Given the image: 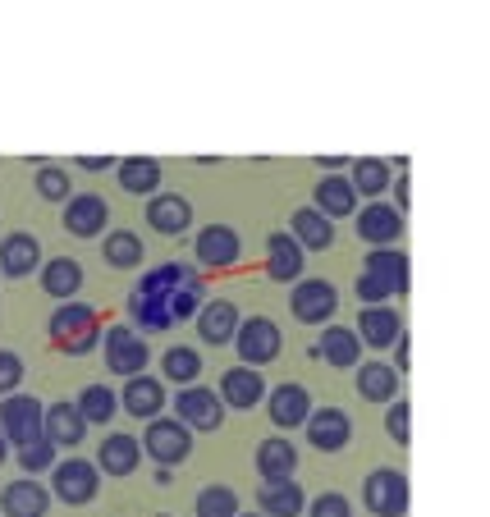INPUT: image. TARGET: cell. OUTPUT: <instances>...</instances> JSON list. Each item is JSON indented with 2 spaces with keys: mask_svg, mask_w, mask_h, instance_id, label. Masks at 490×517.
<instances>
[{
  "mask_svg": "<svg viewBox=\"0 0 490 517\" xmlns=\"http://www.w3.org/2000/svg\"><path fill=\"white\" fill-rule=\"evenodd\" d=\"M101 348H106V371H115V376H124V380L142 376L147 362H152V348L142 344V334L124 321L101 330Z\"/></svg>",
  "mask_w": 490,
  "mask_h": 517,
  "instance_id": "cell-1",
  "label": "cell"
},
{
  "mask_svg": "<svg viewBox=\"0 0 490 517\" xmlns=\"http://www.w3.org/2000/svg\"><path fill=\"white\" fill-rule=\"evenodd\" d=\"M51 495L69 508H83L101 495V472L88 458H65V463L51 467Z\"/></svg>",
  "mask_w": 490,
  "mask_h": 517,
  "instance_id": "cell-2",
  "label": "cell"
},
{
  "mask_svg": "<svg viewBox=\"0 0 490 517\" xmlns=\"http://www.w3.org/2000/svg\"><path fill=\"white\" fill-rule=\"evenodd\" d=\"M362 504L371 517H403L408 513V476L399 467H376L362 481Z\"/></svg>",
  "mask_w": 490,
  "mask_h": 517,
  "instance_id": "cell-3",
  "label": "cell"
},
{
  "mask_svg": "<svg viewBox=\"0 0 490 517\" xmlns=\"http://www.w3.org/2000/svg\"><path fill=\"white\" fill-rule=\"evenodd\" d=\"M142 453H152L156 467H175L193 453V431L179 426L175 417H152L147 421V435H142Z\"/></svg>",
  "mask_w": 490,
  "mask_h": 517,
  "instance_id": "cell-4",
  "label": "cell"
},
{
  "mask_svg": "<svg viewBox=\"0 0 490 517\" xmlns=\"http://www.w3.org/2000/svg\"><path fill=\"white\" fill-rule=\"evenodd\" d=\"M175 421L197 435H207L225 421V403H220V394L207 385H184L175 394Z\"/></svg>",
  "mask_w": 490,
  "mask_h": 517,
  "instance_id": "cell-5",
  "label": "cell"
},
{
  "mask_svg": "<svg viewBox=\"0 0 490 517\" xmlns=\"http://www.w3.org/2000/svg\"><path fill=\"white\" fill-rule=\"evenodd\" d=\"M42 417H46V403H37L33 394H5L0 399V431L14 449L33 444L42 435Z\"/></svg>",
  "mask_w": 490,
  "mask_h": 517,
  "instance_id": "cell-6",
  "label": "cell"
},
{
  "mask_svg": "<svg viewBox=\"0 0 490 517\" xmlns=\"http://www.w3.org/2000/svg\"><path fill=\"white\" fill-rule=\"evenodd\" d=\"M234 348H239L243 367H266V362L280 357L284 334L271 316H248V321L239 325V334H234Z\"/></svg>",
  "mask_w": 490,
  "mask_h": 517,
  "instance_id": "cell-7",
  "label": "cell"
},
{
  "mask_svg": "<svg viewBox=\"0 0 490 517\" xmlns=\"http://www.w3.org/2000/svg\"><path fill=\"white\" fill-rule=\"evenodd\" d=\"M289 312L303 325H326L339 312V289L330 280H298L289 293Z\"/></svg>",
  "mask_w": 490,
  "mask_h": 517,
  "instance_id": "cell-8",
  "label": "cell"
},
{
  "mask_svg": "<svg viewBox=\"0 0 490 517\" xmlns=\"http://www.w3.org/2000/svg\"><path fill=\"white\" fill-rule=\"evenodd\" d=\"M303 426H307V444L316 453H344L353 444V421L344 408H312V417Z\"/></svg>",
  "mask_w": 490,
  "mask_h": 517,
  "instance_id": "cell-9",
  "label": "cell"
},
{
  "mask_svg": "<svg viewBox=\"0 0 490 517\" xmlns=\"http://www.w3.org/2000/svg\"><path fill=\"white\" fill-rule=\"evenodd\" d=\"M60 225H65L74 238H97V234H106V225H110V206H106V197H97V193H78V197H69V202H65V216H60Z\"/></svg>",
  "mask_w": 490,
  "mask_h": 517,
  "instance_id": "cell-10",
  "label": "cell"
},
{
  "mask_svg": "<svg viewBox=\"0 0 490 517\" xmlns=\"http://www.w3.org/2000/svg\"><path fill=\"white\" fill-rule=\"evenodd\" d=\"M193 321H197L202 344L220 348V344H234V334H239L243 316H239V307H234L229 298H211V302H202V312H197Z\"/></svg>",
  "mask_w": 490,
  "mask_h": 517,
  "instance_id": "cell-11",
  "label": "cell"
},
{
  "mask_svg": "<svg viewBox=\"0 0 490 517\" xmlns=\"http://www.w3.org/2000/svg\"><path fill=\"white\" fill-rule=\"evenodd\" d=\"M220 403L225 408H234V412H252L257 403L266 399V380L257 376L252 367H229L225 376H220Z\"/></svg>",
  "mask_w": 490,
  "mask_h": 517,
  "instance_id": "cell-12",
  "label": "cell"
},
{
  "mask_svg": "<svg viewBox=\"0 0 490 517\" xmlns=\"http://www.w3.org/2000/svg\"><path fill=\"white\" fill-rule=\"evenodd\" d=\"M193 257L202 261V266H211V270H225V266H234V261L243 257V243H239V234L229 225H207L202 234H197V243H193Z\"/></svg>",
  "mask_w": 490,
  "mask_h": 517,
  "instance_id": "cell-13",
  "label": "cell"
},
{
  "mask_svg": "<svg viewBox=\"0 0 490 517\" xmlns=\"http://www.w3.org/2000/svg\"><path fill=\"white\" fill-rule=\"evenodd\" d=\"M42 243L33 234H5L0 238V275L5 280H23V275H33L42 270Z\"/></svg>",
  "mask_w": 490,
  "mask_h": 517,
  "instance_id": "cell-14",
  "label": "cell"
},
{
  "mask_svg": "<svg viewBox=\"0 0 490 517\" xmlns=\"http://www.w3.org/2000/svg\"><path fill=\"white\" fill-rule=\"evenodd\" d=\"M316 357H321V362H330L335 371H353L362 362L358 330H349V325H326V330H321V339H316Z\"/></svg>",
  "mask_w": 490,
  "mask_h": 517,
  "instance_id": "cell-15",
  "label": "cell"
},
{
  "mask_svg": "<svg viewBox=\"0 0 490 517\" xmlns=\"http://www.w3.org/2000/svg\"><path fill=\"white\" fill-rule=\"evenodd\" d=\"M358 234L367 238L371 248H390L394 238L403 234V216L394 211L390 202H371V206H358Z\"/></svg>",
  "mask_w": 490,
  "mask_h": 517,
  "instance_id": "cell-16",
  "label": "cell"
},
{
  "mask_svg": "<svg viewBox=\"0 0 490 517\" xmlns=\"http://www.w3.org/2000/svg\"><path fill=\"white\" fill-rule=\"evenodd\" d=\"M51 490L42 481H10L0 490V517H46Z\"/></svg>",
  "mask_w": 490,
  "mask_h": 517,
  "instance_id": "cell-17",
  "label": "cell"
},
{
  "mask_svg": "<svg viewBox=\"0 0 490 517\" xmlns=\"http://www.w3.org/2000/svg\"><path fill=\"white\" fill-rule=\"evenodd\" d=\"M42 435L55 449H78V444L88 440V421L78 417L74 403H51L42 417Z\"/></svg>",
  "mask_w": 490,
  "mask_h": 517,
  "instance_id": "cell-18",
  "label": "cell"
},
{
  "mask_svg": "<svg viewBox=\"0 0 490 517\" xmlns=\"http://www.w3.org/2000/svg\"><path fill=\"white\" fill-rule=\"evenodd\" d=\"M303 508H307V495H303V485H298L294 476L257 485V513H266V517H298Z\"/></svg>",
  "mask_w": 490,
  "mask_h": 517,
  "instance_id": "cell-19",
  "label": "cell"
},
{
  "mask_svg": "<svg viewBox=\"0 0 490 517\" xmlns=\"http://www.w3.org/2000/svg\"><path fill=\"white\" fill-rule=\"evenodd\" d=\"M142 463V444L133 440V435H106V440L97 444V472L101 476H133Z\"/></svg>",
  "mask_w": 490,
  "mask_h": 517,
  "instance_id": "cell-20",
  "label": "cell"
},
{
  "mask_svg": "<svg viewBox=\"0 0 490 517\" xmlns=\"http://www.w3.org/2000/svg\"><path fill=\"white\" fill-rule=\"evenodd\" d=\"M147 225L165 238H179L188 225H193V206H188L179 193H152V202H147Z\"/></svg>",
  "mask_w": 490,
  "mask_h": 517,
  "instance_id": "cell-21",
  "label": "cell"
},
{
  "mask_svg": "<svg viewBox=\"0 0 490 517\" xmlns=\"http://www.w3.org/2000/svg\"><path fill=\"white\" fill-rule=\"evenodd\" d=\"M266 412H271V421L280 431H294V426H303V421L312 417V394H307L303 385H294V380H289V385H275Z\"/></svg>",
  "mask_w": 490,
  "mask_h": 517,
  "instance_id": "cell-22",
  "label": "cell"
},
{
  "mask_svg": "<svg viewBox=\"0 0 490 517\" xmlns=\"http://www.w3.org/2000/svg\"><path fill=\"white\" fill-rule=\"evenodd\" d=\"M120 408L129 412V417H142V421H152V417H161V408H165V385L156 376H133V380H124V399H120Z\"/></svg>",
  "mask_w": 490,
  "mask_h": 517,
  "instance_id": "cell-23",
  "label": "cell"
},
{
  "mask_svg": "<svg viewBox=\"0 0 490 517\" xmlns=\"http://www.w3.org/2000/svg\"><path fill=\"white\" fill-rule=\"evenodd\" d=\"M307 252L298 248L289 234H271L266 238V275L271 280H284V284H298L303 280V266H307Z\"/></svg>",
  "mask_w": 490,
  "mask_h": 517,
  "instance_id": "cell-24",
  "label": "cell"
},
{
  "mask_svg": "<svg viewBox=\"0 0 490 517\" xmlns=\"http://www.w3.org/2000/svg\"><path fill=\"white\" fill-rule=\"evenodd\" d=\"M403 334V316L394 312V307H362V316H358V339L367 348H394V339Z\"/></svg>",
  "mask_w": 490,
  "mask_h": 517,
  "instance_id": "cell-25",
  "label": "cell"
},
{
  "mask_svg": "<svg viewBox=\"0 0 490 517\" xmlns=\"http://www.w3.org/2000/svg\"><path fill=\"white\" fill-rule=\"evenodd\" d=\"M289 238H294L303 252H321L335 243V225H330L316 206H298L294 216H289Z\"/></svg>",
  "mask_w": 490,
  "mask_h": 517,
  "instance_id": "cell-26",
  "label": "cell"
},
{
  "mask_svg": "<svg viewBox=\"0 0 490 517\" xmlns=\"http://www.w3.org/2000/svg\"><path fill=\"white\" fill-rule=\"evenodd\" d=\"M42 293L46 298H60V302H74V293L83 289V266L74 257H51L42 261Z\"/></svg>",
  "mask_w": 490,
  "mask_h": 517,
  "instance_id": "cell-27",
  "label": "cell"
},
{
  "mask_svg": "<svg viewBox=\"0 0 490 517\" xmlns=\"http://www.w3.org/2000/svg\"><path fill=\"white\" fill-rule=\"evenodd\" d=\"M316 211L326 220H344V216H358V193L344 174H326L321 184H316Z\"/></svg>",
  "mask_w": 490,
  "mask_h": 517,
  "instance_id": "cell-28",
  "label": "cell"
},
{
  "mask_svg": "<svg viewBox=\"0 0 490 517\" xmlns=\"http://www.w3.org/2000/svg\"><path fill=\"white\" fill-rule=\"evenodd\" d=\"M362 261H367V266H362V275L381 280L385 289H390V298L408 289V257H403L399 248H371Z\"/></svg>",
  "mask_w": 490,
  "mask_h": 517,
  "instance_id": "cell-29",
  "label": "cell"
},
{
  "mask_svg": "<svg viewBox=\"0 0 490 517\" xmlns=\"http://www.w3.org/2000/svg\"><path fill=\"white\" fill-rule=\"evenodd\" d=\"M353 371H358V394L367 403L381 408V403L399 399V371H394V367H385V362H358Z\"/></svg>",
  "mask_w": 490,
  "mask_h": 517,
  "instance_id": "cell-30",
  "label": "cell"
},
{
  "mask_svg": "<svg viewBox=\"0 0 490 517\" xmlns=\"http://www.w3.org/2000/svg\"><path fill=\"white\" fill-rule=\"evenodd\" d=\"M349 184L358 197H371V202H381V193L394 184V165L381 161V156H362V161L349 165Z\"/></svg>",
  "mask_w": 490,
  "mask_h": 517,
  "instance_id": "cell-31",
  "label": "cell"
},
{
  "mask_svg": "<svg viewBox=\"0 0 490 517\" xmlns=\"http://www.w3.org/2000/svg\"><path fill=\"white\" fill-rule=\"evenodd\" d=\"M51 339L55 344H69V339H78V334H88V330H97V312H92L88 302H60L51 312Z\"/></svg>",
  "mask_w": 490,
  "mask_h": 517,
  "instance_id": "cell-32",
  "label": "cell"
},
{
  "mask_svg": "<svg viewBox=\"0 0 490 517\" xmlns=\"http://www.w3.org/2000/svg\"><path fill=\"white\" fill-rule=\"evenodd\" d=\"M115 174H120L124 193H138V197L161 193V161H152V156H129V161H115Z\"/></svg>",
  "mask_w": 490,
  "mask_h": 517,
  "instance_id": "cell-33",
  "label": "cell"
},
{
  "mask_svg": "<svg viewBox=\"0 0 490 517\" xmlns=\"http://www.w3.org/2000/svg\"><path fill=\"white\" fill-rule=\"evenodd\" d=\"M252 463H257L262 481H284V476H294V467H298V449L289 440H262L257 453H252Z\"/></svg>",
  "mask_w": 490,
  "mask_h": 517,
  "instance_id": "cell-34",
  "label": "cell"
},
{
  "mask_svg": "<svg viewBox=\"0 0 490 517\" xmlns=\"http://www.w3.org/2000/svg\"><path fill=\"white\" fill-rule=\"evenodd\" d=\"M129 321L138 325V330H147V334L175 330V316H170L165 298H147V293H138V289L129 293Z\"/></svg>",
  "mask_w": 490,
  "mask_h": 517,
  "instance_id": "cell-35",
  "label": "cell"
},
{
  "mask_svg": "<svg viewBox=\"0 0 490 517\" xmlns=\"http://www.w3.org/2000/svg\"><path fill=\"white\" fill-rule=\"evenodd\" d=\"M74 408H78V417L88 421V426H106L115 412H120V394L110 385H83V394L74 399Z\"/></svg>",
  "mask_w": 490,
  "mask_h": 517,
  "instance_id": "cell-36",
  "label": "cell"
},
{
  "mask_svg": "<svg viewBox=\"0 0 490 517\" xmlns=\"http://www.w3.org/2000/svg\"><path fill=\"white\" fill-rule=\"evenodd\" d=\"M101 257L115 270H138L142 266V238L129 234V229H110V234H101Z\"/></svg>",
  "mask_w": 490,
  "mask_h": 517,
  "instance_id": "cell-37",
  "label": "cell"
},
{
  "mask_svg": "<svg viewBox=\"0 0 490 517\" xmlns=\"http://www.w3.org/2000/svg\"><path fill=\"white\" fill-rule=\"evenodd\" d=\"M184 280H193V270H188L184 261H165V266H156V270L142 275L138 293H147V298H170V293H175Z\"/></svg>",
  "mask_w": 490,
  "mask_h": 517,
  "instance_id": "cell-38",
  "label": "cell"
},
{
  "mask_svg": "<svg viewBox=\"0 0 490 517\" xmlns=\"http://www.w3.org/2000/svg\"><path fill=\"white\" fill-rule=\"evenodd\" d=\"M161 376H165V380H175V385H193V380L202 376V353H197V348H184V344L165 348V357H161Z\"/></svg>",
  "mask_w": 490,
  "mask_h": 517,
  "instance_id": "cell-39",
  "label": "cell"
},
{
  "mask_svg": "<svg viewBox=\"0 0 490 517\" xmlns=\"http://www.w3.org/2000/svg\"><path fill=\"white\" fill-rule=\"evenodd\" d=\"M197 517H239V495L229 490V485H207V490H197V504H193Z\"/></svg>",
  "mask_w": 490,
  "mask_h": 517,
  "instance_id": "cell-40",
  "label": "cell"
},
{
  "mask_svg": "<svg viewBox=\"0 0 490 517\" xmlns=\"http://www.w3.org/2000/svg\"><path fill=\"white\" fill-rule=\"evenodd\" d=\"M202 298H207V284L197 280V275H193V280H184V284H179V289L170 293V298H165V307H170V316H175V325H179V321H193V316L202 312Z\"/></svg>",
  "mask_w": 490,
  "mask_h": 517,
  "instance_id": "cell-41",
  "label": "cell"
},
{
  "mask_svg": "<svg viewBox=\"0 0 490 517\" xmlns=\"http://www.w3.org/2000/svg\"><path fill=\"white\" fill-rule=\"evenodd\" d=\"M37 197H46V202H69V174L60 170V165H37V179H33Z\"/></svg>",
  "mask_w": 490,
  "mask_h": 517,
  "instance_id": "cell-42",
  "label": "cell"
},
{
  "mask_svg": "<svg viewBox=\"0 0 490 517\" xmlns=\"http://www.w3.org/2000/svg\"><path fill=\"white\" fill-rule=\"evenodd\" d=\"M55 453H60V449H55L46 435H37L33 444H23V449H19V467H23V472H51V467L60 463Z\"/></svg>",
  "mask_w": 490,
  "mask_h": 517,
  "instance_id": "cell-43",
  "label": "cell"
},
{
  "mask_svg": "<svg viewBox=\"0 0 490 517\" xmlns=\"http://www.w3.org/2000/svg\"><path fill=\"white\" fill-rule=\"evenodd\" d=\"M307 517H353V504L344 495H335V490H326V495H316L307 504Z\"/></svg>",
  "mask_w": 490,
  "mask_h": 517,
  "instance_id": "cell-44",
  "label": "cell"
},
{
  "mask_svg": "<svg viewBox=\"0 0 490 517\" xmlns=\"http://www.w3.org/2000/svg\"><path fill=\"white\" fill-rule=\"evenodd\" d=\"M19 380H23V357L10 353V348H0V399H5V394H14V389H19Z\"/></svg>",
  "mask_w": 490,
  "mask_h": 517,
  "instance_id": "cell-45",
  "label": "cell"
},
{
  "mask_svg": "<svg viewBox=\"0 0 490 517\" xmlns=\"http://www.w3.org/2000/svg\"><path fill=\"white\" fill-rule=\"evenodd\" d=\"M408 412H413V408H408L403 399H394L390 412H385V431H390L394 444H408Z\"/></svg>",
  "mask_w": 490,
  "mask_h": 517,
  "instance_id": "cell-46",
  "label": "cell"
},
{
  "mask_svg": "<svg viewBox=\"0 0 490 517\" xmlns=\"http://www.w3.org/2000/svg\"><path fill=\"white\" fill-rule=\"evenodd\" d=\"M353 293L362 298V307H385V298H390V289H385L381 280H371V275H358V284H353Z\"/></svg>",
  "mask_w": 490,
  "mask_h": 517,
  "instance_id": "cell-47",
  "label": "cell"
},
{
  "mask_svg": "<svg viewBox=\"0 0 490 517\" xmlns=\"http://www.w3.org/2000/svg\"><path fill=\"white\" fill-rule=\"evenodd\" d=\"M101 344V330H88V334H78V339H69V344H60L69 357H83V353H92V348Z\"/></svg>",
  "mask_w": 490,
  "mask_h": 517,
  "instance_id": "cell-48",
  "label": "cell"
},
{
  "mask_svg": "<svg viewBox=\"0 0 490 517\" xmlns=\"http://www.w3.org/2000/svg\"><path fill=\"white\" fill-rule=\"evenodd\" d=\"M78 170L101 174V170H115V161H110V156H78Z\"/></svg>",
  "mask_w": 490,
  "mask_h": 517,
  "instance_id": "cell-49",
  "label": "cell"
},
{
  "mask_svg": "<svg viewBox=\"0 0 490 517\" xmlns=\"http://www.w3.org/2000/svg\"><path fill=\"white\" fill-rule=\"evenodd\" d=\"M394 371H408V334H399V339H394Z\"/></svg>",
  "mask_w": 490,
  "mask_h": 517,
  "instance_id": "cell-50",
  "label": "cell"
},
{
  "mask_svg": "<svg viewBox=\"0 0 490 517\" xmlns=\"http://www.w3.org/2000/svg\"><path fill=\"white\" fill-rule=\"evenodd\" d=\"M394 211H399V216H403V206H408V179H403V174H394Z\"/></svg>",
  "mask_w": 490,
  "mask_h": 517,
  "instance_id": "cell-51",
  "label": "cell"
},
{
  "mask_svg": "<svg viewBox=\"0 0 490 517\" xmlns=\"http://www.w3.org/2000/svg\"><path fill=\"white\" fill-rule=\"evenodd\" d=\"M316 165H321V170H326V174H344V170H349V156H321V161H316Z\"/></svg>",
  "mask_w": 490,
  "mask_h": 517,
  "instance_id": "cell-52",
  "label": "cell"
},
{
  "mask_svg": "<svg viewBox=\"0 0 490 517\" xmlns=\"http://www.w3.org/2000/svg\"><path fill=\"white\" fill-rule=\"evenodd\" d=\"M156 485H161V490H165V485H175V476H170V467H156Z\"/></svg>",
  "mask_w": 490,
  "mask_h": 517,
  "instance_id": "cell-53",
  "label": "cell"
},
{
  "mask_svg": "<svg viewBox=\"0 0 490 517\" xmlns=\"http://www.w3.org/2000/svg\"><path fill=\"white\" fill-rule=\"evenodd\" d=\"M10 458V440H5V431H0V463Z\"/></svg>",
  "mask_w": 490,
  "mask_h": 517,
  "instance_id": "cell-54",
  "label": "cell"
},
{
  "mask_svg": "<svg viewBox=\"0 0 490 517\" xmlns=\"http://www.w3.org/2000/svg\"><path fill=\"white\" fill-rule=\"evenodd\" d=\"M239 517H266V513H239Z\"/></svg>",
  "mask_w": 490,
  "mask_h": 517,
  "instance_id": "cell-55",
  "label": "cell"
}]
</instances>
